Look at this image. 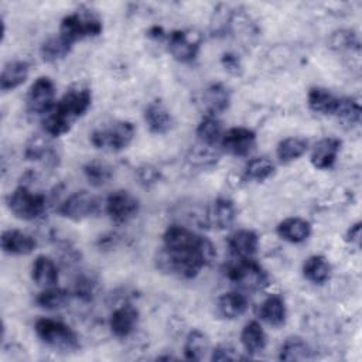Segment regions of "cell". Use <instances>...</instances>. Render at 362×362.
Returning a JSON list of instances; mask_svg holds the SVG:
<instances>
[{
    "instance_id": "1",
    "label": "cell",
    "mask_w": 362,
    "mask_h": 362,
    "mask_svg": "<svg viewBox=\"0 0 362 362\" xmlns=\"http://www.w3.org/2000/svg\"><path fill=\"white\" fill-rule=\"evenodd\" d=\"M92 103V93L88 88H72L42 116V130L51 137L68 133L74 122L83 116Z\"/></svg>"
},
{
    "instance_id": "2",
    "label": "cell",
    "mask_w": 362,
    "mask_h": 362,
    "mask_svg": "<svg viewBox=\"0 0 362 362\" xmlns=\"http://www.w3.org/2000/svg\"><path fill=\"white\" fill-rule=\"evenodd\" d=\"M216 256L215 247L205 238L201 246L188 250H163L158 255V267L182 279H194Z\"/></svg>"
},
{
    "instance_id": "3",
    "label": "cell",
    "mask_w": 362,
    "mask_h": 362,
    "mask_svg": "<svg viewBox=\"0 0 362 362\" xmlns=\"http://www.w3.org/2000/svg\"><path fill=\"white\" fill-rule=\"evenodd\" d=\"M35 334L37 337L47 344L48 346L64 351L72 352L79 348V338L76 332L62 321L51 320V318H40L35 322Z\"/></svg>"
},
{
    "instance_id": "4",
    "label": "cell",
    "mask_w": 362,
    "mask_h": 362,
    "mask_svg": "<svg viewBox=\"0 0 362 362\" xmlns=\"http://www.w3.org/2000/svg\"><path fill=\"white\" fill-rule=\"evenodd\" d=\"M134 126L127 120H116L92 132L90 143L105 151H122L134 139Z\"/></svg>"
},
{
    "instance_id": "5",
    "label": "cell",
    "mask_w": 362,
    "mask_h": 362,
    "mask_svg": "<svg viewBox=\"0 0 362 362\" xmlns=\"http://www.w3.org/2000/svg\"><path fill=\"white\" fill-rule=\"evenodd\" d=\"M229 280L238 287L249 291H259L269 286L267 272L253 259H238L228 269Z\"/></svg>"
},
{
    "instance_id": "6",
    "label": "cell",
    "mask_w": 362,
    "mask_h": 362,
    "mask_svg": "<svg viewBox=\"0 0 362 362\" xmlns=\"http://www.w3.org/2000/svg\"><path fill=\"white\" fill-rule=\"evenodd\" d=\"M47 199L42 194L33 192L24 185L17 187L7 197V206L10 212L23 221H34L45 211Z\"/></svg>"
},
{
    "instance_id": "7",
    "label": "cell",
    "mask_w": 362,
    "mask_h": 362,
    "mask_svg": "<svg viewBox=\"0 0 362 362\" xmlns=\"http://www.w3.org/2000/svg\"><path fill=\"white\" fill-rule=\"evenodd\" d=\"M103 27L98 17L90 13H72L62 18L59 34L69 42H76L89 37H96Z\"/></svg>"
},
{
    "instance_id": "8",
    "label": "cell",
    "mask_w": 362,
    "mask_h": 362,
    "mask_svg": "<svg viewBox=\"0 0 362 362\" xmlns=\"http://www.w3.org/2000/svg\"><path fill=\"white\" fill-rule=\"evenodd\" d=\"M55 85L48 76H40L34 81V83L30 86L25 105L27 112L34 116H44L47 115L52 107L55 102Z\"/></svg>"
},
{
    "instance_id": "9",
    "label": "cell",
    "mask_w": 362,
    "mask_h": 362,
    "mask_svg": "<svg viewBox=\"0 0 362 362\" xmlns=\"http://www.w3.org/2000/svg\"><path fill=\"white\" fill-rule=\"evenodd\" d=\"M99 199L88 191H76L71 194L61 205L58 212L71 221H82L99 212Z\"/></svg>"
},
{
    "instance_id": "10",
    "label": "cell",
    "mask_w": 362,
    "mask_h": 362,
    "mask_svg": "<svg viewBox=\"0 0 362 362\" xmlns=\"http://www.w3.org/2000/svg\"><path fill=\"white\" fill-rule=\"evenodd\" d=\"M55 137L48 136L47 133L34 134L25 144L24 156L28 161L40 163L47 167H55L59 163V147L54 141Z\"/></svg>"
},
{
    "instance_id": "11",
    "label": "cell",
    "mask_w": 362,
    "mask_h": 362,
    "mask_svg": "<svg viewBox=\"0 0 362 362\" xmlns=\"http://www.w3.org/2000/svg\"><path fill=\"white\" fill-rule=\"evenodd\" d=\"M165 41H167L168 52L173 55L174 59L180 62H191L197 58L199 52L201 40L194 33L175 30L167 34Z\"/></svg>"
},
{
    "instance_id": "12",
    "label": "cell",
    "mask_w": 362,
    "mask_h": 362,
    "mask_svg": "<svg viewBox=\"0 0 362 362\" xmlns=\"http://www.w3.org/2000/svg\"><path fill=\"white\" fill-rule=\"evenodd\" d=\"M139 199L129 191L117 189L106 198V212L116 223L129 222L139 214Z\"/></svg>"
},
{
    "instance_id": "13",
    "label": "cell",
    "mask_w": 362,
    "mask_h": 362,
    "mask_svg": "<svg viewBox=\"0 0 362 362\" xmlns=\"http://www.w3.org/2000/svg\"><path fill=\"white\" fill-rule=\"evenodd\" d=\"M219 144L228 154L243 157L255 148L256 134L247 127H232L223 133Z\"/></svg>"
},
{
    "instance_id": "14",
    "label": "cell",
    "mask_w": 362,
    "mask_h": 362,
    "mask_svg": "<svg viewBox=\"0 0 362 362\" xmlns=\"http://www.w3.org/2000/svg\"><path fill=\"white\" fill-rule=\"evenodd\" d=\"M204 240V236L197 235L195 232L185 226L171 225L165 229L163 235V247L167 250H188L201 246Z\"/></svg>"
},
{
    "instance_id": "15",
    "label": "cell",
    "mask_w": 362,
    "mask_h": 362,
    "mask_svg": "<svg viewBox=\"0 0 362 362\" xmlns=\"http://www.w3.org/2000/svg\"><path fill=\"white\" fill-rule=\"evenodd\" d=\"M230 103V93L222 83H212L204 89L201 105L206 116H216L225 112Z\"/></svg>"
},
{
    "instance_id": "16",
    "label": "cell",
    "mask_w": 362,
    "mask_h": 362,
    "mask_svg": "<svg viewBox=\"0 0 362 362\" xmlns=\"http://www.w3.org/2000/svg\"><path fill=\"white\" fill-rule=\"evenodd\" d=\"M137 322H139V311L133 305L126 304V305H120L112 313L109 320V327L115 337L126 338L134 331Z\"/></svg>"
},
{
    "instance_id": "17",
    "label": "cell",
    "mask_w": 362,
    "mask_h": 362,
    "mask_svg": "<svg viewBox=\"0 0 362 362\" xmlns=\"http://www.w3.org/2000/svg\"><path fill=\"white\" fill-rule=\"evenodd\" d=\"M228 247L236 259H253L259 247V236L250 229L236 230L229 236Z\"/></svg>"
},
{
    "instance_id": "18",
    "label": "cell",
    "mask_w": 362,
    "mask_h": 362,
    "mask_svg": "<svg viewBox=\"0 0 362 362\" xmlns=\"http://www.w3.org/2000/svg\"><path fill=\"white\" fill-rule=\"evenodd\" d=\"M37 246L35 239L18 229H7L1 233V249L7 255H30Z\"/></svg>"
},
{
    "instance_id": "19",
    "label": "cell",
    "mask_w": 362,
    "mask_h": 362,
    "mask_svg": "<svg viewBox=\"0 0 362 362\" xmlns=\"http://www.w3.org/2000/svg\"><path fill=\"white\" fill-rule=\"evenodd\" d=\"M341 148V140L337 137L321 139L313 148L310 160L318 170H328L334 165Z\"/></svg>"
},
{
    "instance_id": "20",
    "label": "cell",
    "mask_w": 362,
    "mask_h": 362,
    "mask_svg": "<svg viewBox=\"0 0 362 362\" xmlns=\"http://www.w3.org/2000/svg\"><path fill=\"white\" fill-rule=\"evenodd\" d=\"M235 216H236V209L233 202L228 198H218L211 204L206 219L211 228L223 230L232 226Z\"/></svg>"
},
{
    "instance_id": "21",
    "label": "cell",
    "mask_w": 362,
    "mask_h": 362,
    "mask_svg": "<svg viewBox=\"0 0 362 362\" xmlns=\"http://www.w3.org/2000/svg\"><path fill=\"white\" fill-rule=\"evenodd\" d=\"M277 235L290 243H301L311 235V223L303 218L291 216L281 221L276 229Z\"/></svg>"
},
{
    "instance_id": "22",
    "label": "cell",
    "mask_w": 362,
    "mask_h": 362,
    "mask_svg": "<svg viewBox=\"0 0 362 362\" xmlns=\"http://www.w3.org/2000/svg\"><path fill=\"white\" fill-rule=\"evenodd\" d=\"M30 74V64L23 59L7 62L0 75V88L3 92L13 90L25 82Z\"/></svg>"
},
{
    "instance_id": "23",
    "label": "cell",
    "mask_w": 362,
    "mask_h": 362,
    "mask_svg": "<svg viewBox=\"0 0 362 362\" xmlns=\"http://www.w3.org/2000/svg\"><path fill=\"white\" fill-rule=\"evenodd\" d=\"M144 120L150 132L154 134H165L173 126L171 113L158 100L147 105L144 110Z\"/></svg>"
},
{
    "instance_id": "24",
    "label": "cell",
    "mask_w": 362,
    "mask_h": 362,
    "mask_svg": "<svg viewBox=\"0 0 362 362\" xmlns=\"http://www.w3.org/2000/svg\"><path fill=\"white\" fill-rule=\"evenodd\" d=\"M31 277L34 283L42 288L54 287L58 281V267L55 262L45 256H37L33 266H31Z\"/></svg>"
},
{
    "instance_id": "25",
    "label": "cell",
    "mask_w": 362,
    "mask_h": 362,
    "mask_svg": "<svg viewBox=\"0 0 362 362\" xmlns=\"http://www.w3.org/2000/svg\"><path fill=\"white\" fill-rule=\"evenodd\" d=\"M307 103H308V107L315 113L335 115L339 105V98L325 88L314 86L308 90Z\"/></svg>"
},
{
    "instance_id": "26",
    "label": "cell",
    "mask_w": 362,
    "mask_h": 362,
    "mask_svg": "<svg viewBox=\"0 0 362 362\" xmlns=\"http://www.w3.org/2000/svg\"><path fill=\"white\" fill-rule=\"evenodd\" d=\"M287 315L284 298L279 294L269 296L259 308V317L272 327H280L284 324Z\"/></svg>"
},
{
    "instance_id": "27",
    "label": "cell",
    "mask_w": 362,
    "mask_h": 362,
    "mask_svg": "<svg viewBox=\"0 0 362 362\" xmlns=\"http://www.w3.org/2000/svg\"><path fill=\"white\" fill-rule=\"evenodd\" d=\"M240 342L249 355L260 354L267 344L266 332L257 321L247 322L240 334Z\"/></svg>"
},
{
    "instance_id": "28",
    "label": "cell",
    "mask_w": 362,
    "mask_h": 362,
    "mask_svg": "<svg viewBox=\"0 0 362 362\" xmlns=\"http://www.w3.org/2000/svg\"><path fill=\"white\" fill-rule=\"evenodd\" d=\"M303 276L313 284H324L331 276V264L327 257L313 255L303 264Z\"/></svg>"
},
{
    "instance_id": "29",
    "label": "cell",
    "mask_w": 362,
    "mask_h": 362,
    "mask_svg": "<svg viewBox=\"0 0 362 362\" xmlns=\"http://www.w3.org/2000/svg\"><path fill=\"white\" fill-rule=\"evenodd\" d=\"M247 310V298L242 293L229 291L218 298V311L222 317L233 320L243 315Z\"/></svg>"
},
{
    "instance_id": "30",
    "label": "cell",
    "mask_w": 362,
    "mask_h": 362,
    "mask_svg": "<svg viewBox=\"0 0 362 362\" xmlns=\"http://www.w3.org/2000/svg\"><path fill=\"white\" fill-rule=\"evenodd\" d=\"M223 126L222 122L216 116H204L197 127V136L202 144L206 146H216L221 143V139L223 136Z\"/></svg>"
},
{
    "instance_id": "31",
    "label": "cell",
    "mask_w": 362,
    "mask_h": 362,
    "mask_svg": "<svg viewBox=\"0 0 362 362\" xmlns=\"http://www.w3.org/2000/svg\"><path fill=\"white\" fill-rule=\"evenodd\" d=\"M209 352V339L201 329L188 332L184 344V355L188 361H202Z\"/></svg>"
},
{
    "instance_id": "32",
    "label": "cell",
    "mask_w": 362,
    "mask_h": 362,
    "mask_svg": "<svg viewBox=\"0 0 362 362\" xmlns=\"http://www.w3.org/2000/svg\"><path fill=\"white\" fill-rule=\"evenodd\" d=\"M72 42L64 38L61 34L49 37L41 45V57L45 62H57L64 59L72 49Z\"/></svg>"
},
{
    "instance_id": "33",
    "label": "cell",
    "mask_w": 362,
    "mask_h": 362,
    "mask_svg": "<svg viewBox=\"0 0 362 362\" xmlns=\"http://www.w3.org/2000/svg\"><path fill=\"white\" fill-rule=\"evenodd\" d=\"M308 143L301 137H287L277 144L276 154L280 163L287 164L300 158L307 151Z\"/></svg>"
},
{
    "instance_id": "34",
    "label": "cell",
    "mask_w": 362,
    "mask_h": 362,
    "mask_svg": "<svg viewBox=\"0 0 362 362\" xmlns=\"http://www.w3.org/2000/svg\"><path fill=\"white\" fill-rule=\"evenodd\" d=\"M311 356V349L308 344L300 337H288L281 348L279 358L281 361H305Z\"/></svg>"
},
{
    "instance_id": "35",
    "label": "cell",
    "mask_w": 362,
    "mask_h": 362,
    "mask_svg": "<svg viewBox=\"0 0 362 362\" xmlns=\"http://www.w3.org/2000/svg\"><path fill=\"white\" fill-rule=\"evenodd\" d=\"M37 304L45 310H59L68 305L69 293L65 288L59 287H48L44 288L35 298Z\"/></svg>"
},
{
    "instance_id": "36",
    "label": "cell",
    "mask_w": 362,
    "mask_h": 362,
    "mask_svg": "<svg viewBox=\"0 0 362 362\" xmlns=\"http://www.w3.org/2000/svg\"><path fill=\"white\" fill-rule=\"evenodd\" d=\"M274 163L267 157H256L245 167V178L256 182L266 181L274 174Z\"/></svg>"
},
{
    "instance_id": "37",
    "label": "cell",
    "mask_w": 362,
    "mask_h": 362,
    "mask_svg": "<svg viewBox=\"0 0 362 362\" xmlns=\"http://www.w3.org/2000/svg\"><path fill=\"white\" fill-rule=\"evenodd\" d=\"M344 124L355 126L361 120V105L354 98H339V105L335 115Z\"/></svg>"
},
{
    "instance_id": "38",
    "label": "cell",
    "mask_w": 362,
    "mask_h": 362,
    "mask_svg": "<svg viewBox=\"0 0 362 362\" xmlns=\"http://www.w3.org/2000/svg\"><path fill=\"white\" fill-rule=\"evenodd\" d=\"M83 174H85L86 180L89 181V184H92L95 187H100L110 180L112 168L106 163L93 160L83 165Z\"/></svg>"
},
{
    "instance_id": "39",
    "label": "cell",
    "mask_w": 362,
    "mask_h": 362,
    "mask_svg": "<svg viewBox=\"0 0 362 362\" xmlns=\"http://www.w3.org/2000/svg\"><path fill=\"white\" fill-rule=\"evenodd\" d=\"M332 47L337 48L338 51H344V49H359V42L358 38L354 33L351 31H339L337 34H334L332 37Z\"/></svg>"
},
{
    "instance_id": "40",
    "label": "cell",
    "mask_w": 362,
    "mask_h": 362,
    "mask_svg": "<svg viewBox=\"0 0 362 362\" xmlns=\"http://www.w3.org/2000/svg\"><path fill=\"white\" fill-rule=\"evenodd\" d=\"M240 358L242 356L238 354V351L228 344L218 345L211 355V361H236Z\"/></svg>"
},
{
    "instance_id": "41",
    "label": "cell",
    "mask_w": 362,
    "mask_h": 362,
    "mask_svg": "<svg viewBox=\"0 0 362 362\" xmlns=\"http://www.w3.org/2000/svg\"><path fill=\"white\" fill-rule=\"evenodd\" d=\"M75 293L78 297L83 298V300H89L92 298L93 293H95V281L90 277H79L75 286Z\"/></svg>"
},
{
    "instance_id": "42",
    "label": "cell",
    "mask_w": 362,
    "mask_h": 362,
    "mask_svg": "<svg viewBox=\"0 0 362 362\" xmlns=\"http://www.w3.org/2000/svg\"><path fill=\"white\" fill-rule=\"evenodd\" d=\"M345 240L351 245H355V246H359L361 243V222H356L355 225H352L348 232H346V236H345Z\"/></svg>"
},
{
    "instance_id": "43",
    "label": "cell",
    "mask_w": 362,
    "mask_h": 362,
    "mask_svg": "<svg viewBox=\"0 0 362 362\" xmlns=\"http://www.w3.org/2000/svg\"><path fill=\"white\" fill-rule=\"evenodd\" d=\"M222 64L225 66V69H228L229 72H233V74H238V69L240 68V64H239V59L236 55L233 54H225L222 57Z\"/></svg>"
}]
</instances>
